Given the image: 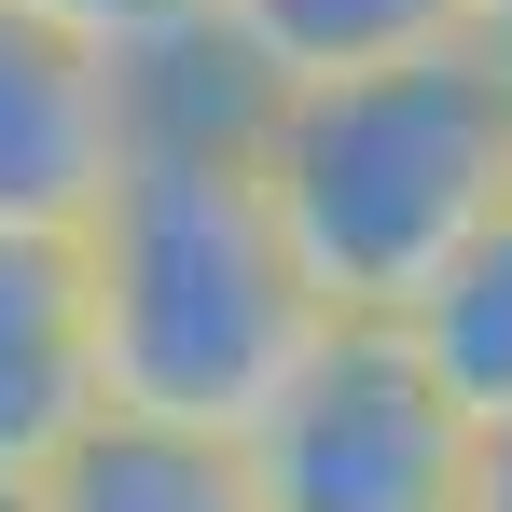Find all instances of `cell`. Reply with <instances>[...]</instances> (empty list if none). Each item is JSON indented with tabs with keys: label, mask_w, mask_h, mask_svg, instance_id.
<instances>
[{
	"label": "cell",
	"mask_w": 512,
	"mask_h": 512,
	"mask_svg": "<svg viewBox=\"0 0 512 512\" xmlns=\"http://www.w3.org/2000/svg\"><path fill=\"white\" fill-rule=\"evenodd\" d=\"M263 125H194V111H139V153L97 194L84 305H97V374L111 416L167 429H250L277 374L333 333L319 277L291 250L277 194H263Z\"/></svg>",
	"instance_id": "obj_1"
},
{
	"label": "cell",
	"mask_w": 512,
	"mask_h": 512,
	"mask_svg": "<svg viewBox=\"0 0 512 512\" xmlns=\"http://www.w3.org/2000/svg\"><path fill=\"white\" fill-rule=\"evenodd\" d=\"M263 194L333 319H416V291L512 208V70L443 42L402 70L263 97Z\"/></svg>",
	"instance_id": "obj_2"
},
{
	"label": "cell",
	"mask_w": 512,
	"mask_h": 512,
	"mask_svg": "<svg viewBox=\"0 0 512 512\" xmlns=\"http://www.w3.org/2000/svg\"><path fill=\"white\" fill-rule=\"evenodd\" d=\"M263 512H457L471 416L443 402L429 346L402 319H333L277 374V402L236 429Z\"/></svg>",
	"instance_id": "obj_3"
},
{
	"label": "cell",
	"mask_w": 512,
	"mask_h": 512,
	"mask_svg": "<svg viewBox=\"0 0 512 512\" xmlns=\"http://www.w3.org/2000/svg\"><path fill=\"white\" fill-rule=\"evenodd\" d=\"M139 153V84L56 14L0 0V236H84Z\"/></svg>",
	"instance_id": "obj_4"
},
{
	"label": "cell",
	"mask_w": 512,
	"mask_h": 512,
	"mask_svg": "<svg viewBox=\"0 0 512 512\" xmlns=\"http://www.w3.org/2000/svg\"><path fill=\"white\" fill-rule=\"evenodd\" d=\"M97 416H111V374H97L84 250L70 236H0V485H42Z\"/></svg>",
	"instance_id": "obj_5"
},
{
	"label": "cell",
	"mask_w": 512,
	"mask_h": 512,
	"mask_svg": "<svg viewBox=\"0 0 512 512\" xmlns=\"http://www.w3.org/2000/svg\"><path fill=\"white\" fill-rule=\"evenodd\" d=\"M42 512H263L236 429H167V416H97L42 485Z\"/></svg>",
	"instance_id": "obj_6"
},
{
	"label": "cell",
	"mask_w": 512,
	"mask_h": 512,
	"mask_svg": "<svg viewBox=\"0 0 512 512\" xmlns=\"http://www.w3.org/2000/svg\"><path fill=\"white\" fill-rule=\"evenodd\" d=\"M222 42L250 56L263 84H346V70H402L471 42L457 0H222Z\"/></svg>",
	"instance_id": "obj_7"
},
{
	"label": "cell",
	"mask_w": 512,
	"mask_h": 512,
	"mask_svg": "<svg viewBox=\"0 0 512 512\" xmlns=\"http://www.w3.org/2000/svg\"><path fill=\"white\" fill-rule=\"evenodd\" d=\"M402 333L429 346L443 402H457L471 429H512V208L416 291V319H402Z\"/></svg>",
	"instance_id": "obj_8"
},
{
	"label": "cell",
	"mask_w": 512,
	"mask_h": 512,
	"mask_svg": "<svg viewBox=\"0 0 512 512\" xmlns=\"http://www.w3.org/2000/svg\"><path fill=\"white\" fill-rule=\"evenodd\" d=\"M28 14H56V28L97 42L111 70H153L180 42H222V0H28Z\"/></svg>",
	"instance_id": "obj_9"
},
{
	"label": "cell",
	"mask_w": 512,
	"mask_h": 512,
	"mask_svg": "<svg viewBox=\"0 0 512 512\" xmlns=\"http://www.w3.org/2000/svg\"><path fill=\"white\" fill-rule=\"evenodd\" d=\"M457 512H512V429H471V485Z\"/></svg>",
	"instance_id": "obj_10"
},
{
	"label": "cell",
	"mask_w": 512,
	"mask_h": 512,
	"mask_svg": "<svg viewBox=\"0 0 512 512\" xmlns=\"http://www.w3.org/2000/svg\"><path fill=\"white\" fill-rule=\"evenodd\" d=\"M457 28H471V56H499V70H512V0H457Z\"/></svg>",
	"instance_id": "obj_11"
},
{
	"label": "cell",
	"mask_w": 512,
	"mask_h": 512,
	"mask_svg": "<svg viewBox=\"0 0 512 512\" xmlns=\"http://www.w3.org/2000/svg\"><path fill=\"white\" fill-rule=\"evenodd\" d=\"M0 512H42V499H28V485H0Z\"/></svg>",
	"instance_id": "obj_12"
}]
</instances>
